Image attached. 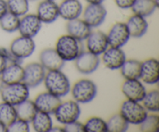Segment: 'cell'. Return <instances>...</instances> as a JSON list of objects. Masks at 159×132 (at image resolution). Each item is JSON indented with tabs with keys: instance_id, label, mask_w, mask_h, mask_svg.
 I'll list each match as a JSON object with an SVG mask.
<instances>
[{
	"instance_id": "7c38bea8",
	"label": "cell",
	"mask_w": 159,
	"mask_h": 132,
	"mask_svg": "<svg viewBox=\"0 0 159 132\" xmlns=\"http://www.w3.org/2000/svg\"><path fill=\"white\" fill-rule=\"evenodd\" d=\"M140 80L146 85H155L159 80V62L151 57L141 61Z\"/></svg>"
},
{
	"instance_id": "8fae6325",
	"label": "cell",
	"mask_w": 159,
	"mask_h": 132,
	"mask_svg": "<svg viewBox=\"0 0 159 132\" xmlns=\"http://www.w3.org/2000/svg\"><path fill=\"white\" fill-rule=\"evenodd\" d=\"M107 36L109 46L115 48H122L130 38L126 23L122 22H117L113 24Z\"/></svg>"
},
{
	"instance_id": "d6a6232c",
	"label": "cell",
	"mask_w": 159,
	"mask_h": 132,
	"mask_svg": "<svg viewBox=\"0 0 159 132\" xmlns=\"http://www.w3.org/2000/svg\"><path fill=\"white\" fill-rule=\"evenodd\" d=\"M8 11L18 16H23L29 11L28 0H6Z\"/></svg>"
},
{
	"instance_id": "2e32d148",
	"label": "cell",
	"mask_w": 159,
	"mask_h": 132,
	"mask_svg": "<svg viewBox=\"0 0 159 132\" xmlns=\"http://www.w3.org/2000/svg\"><path fill=\"white\" fill-rule=\"evenodd\" d=\"M42 23H52L59 17L58 5L55 1L43 0L37 7V13Z\"/></svg>"
},
{
	"instance_id": "3957f363",
	"label": "cell",
	"mask_w": 159,
	"mask_h": 132,
	"mask_svg": "<svg viewBox=\"0 0 159 132\" xmlns=\"http://www.w3.org/2000/svg\"><path fill=\"white\" fill-rule=\"evenodd\" d=\"M0 96L3 102L16 107L29 98L30 88L23 82L4 85L0 91Z\"/></svg>"
},
{
	"instance_id": "83f0119b",
	"label": "cell",
	"mask_w": 159,
	"mask_h": 132,
	"mask_svg": "<svg viewBox=\"0 0 159 132\" xmlns=\"http://www.w3.org/2000/svg\"><path fill=\"white\" fill-rule=\"evenodd\" d=\"M141 102L148 112L158 113L159 110V91L158 89H152L147 92Z\"/></svg>"
},
{
	"instance_id": "1f68e13d",
	"label": "cell",
	"mask_w": 159,
	"mask_h": 132,
	"mask_svg": "<svg viewBox=\"0 0 159 132\" xmlns=\"http://www.w3.org/2000/svg\"><path fill=\"white\" fill-rule=\"evenodd\" d=\"M85 132H107V121L99 116H92L84 124Z\"/></svg>"
},
{
	"instance_id": "d4e9b609",
	"label": "cell",
	"mask_w": 159,
	"mask_h": 132,
	"mask_svg": "<svg viewBox=\"0 0 159 132\" xmlns=\"http://www.w3.org/2000/svg\"><path fill=\"white\" fill-rule=\"evenodd\" d=\"M158 5V0H136L131 7V10L134 14L146 18L155 12Z\"/></svg>"
},
{
	"instance_id": "ba28073f",
	"label": "cell",
	"mask_w": 159,
	"mask_h": 132,
	"mask_svg": "<svg viewBox=\"0 0 159 132\" xmlns=\"http://www.w3.org/2000/svg\"><path fill=\"white\" fill-rule=\"evenodd\" d=\"M24 68L23 82L29 88H34L43 82L46 69L40 62H31L26 65Z\"/></svg>"
},
{
	"instance_id": "7402d4cb",
	"label": "cell",
	"mask_w": 159,
	"mask_h": 132,
	"mask_svg": "<svg viewBox=\"0 0 159 132\" xmlns=\"http://www.w3.org/2000/svg\"><path fill=\"white\" fill-rule=\"evenodd\" d=\"M24 75V68L21 64H8L2 74L0 75L2 81L4 85L17 83L23 82Z\"/></svg>"
},
{
	"instance_id": "bcb514c9",
	"label": "cell",
	"mask_w": 159,
	"mask_h": 132,
	"mask_svg": "<svg viewBox=\"0 0 159 132\" xmlns=\"http://www.w3.org/2000/svg\"><path fill=\"white\" fill-rule=\"evenodd\" d=\"M51 1H55V0H51Z\"/></svg>"
},
{
	"instance_id": "4316f807",
	"label": "cell",
	"mask_w": 159,
	"mask_h": 132,
	"mask_svg": "<svg viewBox=\"0 0 159 132\" xmlns=\"http://www.w3.org/2000/svg\"><path fill=\"white\" fill-rule=\"evenodd\" d=\"M17 118L26 121L30 123L33 118L37 112V109L36 107L34 101L30 100L29 99H26L23 102L16 106Z\"/></svg>"
},
{
	"instance_id": "ac0fdd59",
	"label": "cell",
	"mask_w": 159,
	"mask_h": 132,
	"mask_svg": "<svg viewBox=\"0 0 159 132\" xmlns=\"http://www.w3.org/2000/svg\"><path fill=\"white\" fill-rule=\"evenodd\" d=\"M40 63L46 69V71L61 70L65 65V61L60 57L55 48H47L42 50L40 56Z\"/></svg>"
},
{
	"instance_id": "603a6c76",
	"label": "cell",
	"mask_w": 159,
	"mask_h": 132,
	"mask_svg": "<svg viewBox=\"0 0 159 132\" xmlns=\"http://www.w3.org/2000/svg\"><path fill=\"white\" fill-rule=\"evenodd\" d=\"M130 37L140 38L147 33L148 23L146 18L141 16L133 14L126 23Z\"/></svg>"
},
{
	"instance_id": "d6986e66",
	"label": "cell",
	"mask_w": 159,
	"mask_h": 132,
	"mask_svg": "<svg viewBox=\"0 0 159 132\" xmlns=\"http://www.w3.org/2000/svg\"><path fill=\"white\" fill-rule=\"evenodd\" d=\"M34 102L37 111L53 114L61 100L60 97L46 91L37 95Z\"/></svg>"
},
{
	"instance_id": "ee69618b",
	"label": "cell",
	"mask_w": 159,
	"mask_h": 132,
	"mask_svg": "<svg viewBox=\"0 0 159 132\" xmlns=\"http://www.w3.org/2000/svg\"><path fill=\"white\" fill-rule=\"evenodd\" d=\"M3 85H4V84H3L2 81L1 77H0V91H1V89H2V88Z\"/></svg>"
},
{
	"instance_id": "f35d334b",
	"label": "cell",
	"mask_w": 159,
	"mask_h": 132,
	"mask_svg": "<svg viewBox=\"0 0 159 132\" xmlns=\"http://www.w3.org/2000/svg\"><path fill=\"white\" fill-rule=\"evenodd\" d=\"M8 12L7 4L6 0H0V19Z\"/></svg>"
},
{
	"instance_id": "4fadbf2b",
	"label": "cell",
	"mask_w": 159,
	"mask_h": 132,
	"mask_svg": "<svg viewBox=\"0 0 159 132\" xmlns=\"http://www.w3.org/2000/svg\"><path fill=\"white\" fill-rule=\"evenodd\" d=\"M121 91L127 99L141 102L147 90L140 79H125L121 86Z\"/></svg>"
},
{
	"instance_id": "484cf974",
	"label": "cell",
	"mask_w": 159,
	"mask_h": 132,
	"mask_svg": "<svg viewBox=\"0 0 159 132\" xmlns=\"http://www.w3.org/2000/svg\"><path fill=\"white\" fill-rule=\"evenodd\" d=\"M32 127L37 132H49L53 127V120L51 114L37 111L31 121Z\"/></svg>"
},
{
	"instance_id": "30bf717a",
	"label": "cell",
	"mask_w": 159,
	"mask_h": 132,
	"mask_svg": "<svg viewBox=\"0 0 159 132\" xmlns=\"http://www.w3.org/2000/svg\"><path fill=\"white\" fill-rule=\"evenodd\" d=\"M35 48L36 43L34 41V39L22 35L14 39L9 47L12 54L21 60L32 55Z\"/></svg>"
},
{
	"instance_id": "6da1fadb",
	"label": "cell",
	"mask_w": 159,
	"mask_h": 132,
	"mask_svg": "<svg viewBox=\"0 0 159 132\" xmlns=\"http://www.w3.org/2000/svg\"><path fill=\"white\" fill-rule=\"evenodd\" d=\"M43 82L47 91L60 98L68 95L71 90L69 79L61 70L48 71Z\"/></svg>"
},
{
	"instance_id": "5bb4252c",
	"label": "cell",
	"mask_w": 159,
	"mask_h": 132,
	"mask_svg": "<svg viewBox=\"0 0 159 132\" xmlns=\"http://www.w3.org/2000/svg\"><path fill=\"white\" fill-rule=\"evenodd\" d=\"M127 59L122 48L109 46L102 54V61L106 68L110 70H117L121 68Z\"/></svg>"
},
{
	"instance_id": "f546056e",
	"label": "cell",
	"mask_w": 159,
	"mask_h": 132,
	"mask_svg": "<svg viewBox=\"0 0 159 132\" xmlns=\"http://www.w3.org/2000/svg\"><path fill=\"white\" fill-rule=\"evenodd\" d=\"M20 18L18 16L8 11L0 19V27L7 33H13L18 30Z\"/></svg>"
},
{
	"instance_id": "9c48e42d",
	"label": "cell",
	"mask_w": 159,
	"mask_h": 132,
	"mask_svg": "<svg viewBox=\"0 0 159 132\" xmlns=\"http://www.w3.org/2000/svg\"><path fill=\"white\" fill-rule=\"evenodd\" d=\"M74 61L79 72L84 75H89L99 68L100 58L99 55L83 50Z\"/></svg>"
},
{
	"instance_id": "e575fe53",
	"label": "cell",
	"mask_w": 159,
	"mask_h": 132,
	"mask_svg": "<svg viewBox=\"0 0 159 132\" xmlns=\"http://www.w3.org/2000/svg\"><path fill=\"white\" fill-rule=\"evenodd\" d=\"M29 122L16 118L10 125L7 127V132H29Z\"/></svg>"
},
{
	"instance_id": "7bdbcfd3",
	"label": "cell",
	"mask_w": 159,
	"mask_h": 132,
	"mask_svg": "<svg viewBox=\"0 0 159 132\" xmlns=\"http://www.w3.org/2000/svg\"><path fill=\"white\" fill-rule=\"evenodd\" d=\"M0 132H7V127L0 123Z\"/></svg>"
},
{
	"instance_id": "ffe728a7",
	"label": "cell",
	"mask_w": 159,
	"mask_h": 132,
	"mask_svg": "<svg viewBox=\"0 0 159 132\" xmlns=\"http://www.w3.org/2000/svg\"><path fill=\"white\" fill-rule=\"evenodd\" d=\"M59 16L69 21L79 18L83 11V6L79 0H63L58 5Z\"/></svg>"
},
{
	"instance_id": "74e56055",
	"label": "cell",
	"mask_w": 159,
	"mask_h": 132,
	"mask_svg": "<svg viewBox=\"0 0 159 132\" xmlns=\"http://www.w3.org/2000/svg\"><path fill=\"white\" fill-rule=\"evenodd\" d=\"M136 0H114L117 7L122 9H131Z\"/></svg>"
},
{
	"instance_id": "5b68a950",
	"label": "cell",
	"mask_w": 159,
	"mask_h": 132,
	"mask_svg": "<svg viewBox=\"0 0 159 132\" xmlns=\"http://www.w3.org/2000/svg\"><path fill=\"white\" fill-rule=\"evenodd\" d=\"M120 113L129 124L139 125L148 114L141 102L126 99L122 102Z\"/></svg>"
},
{
	"instance_id": "52a82bcc",
	"label": "cell",
	"mask_w": 159,
	"mask_h": 132,
	"mask_svg": "<svg viewBox=\"0 0 159 132\" xmlns=\"http://www.w3.org/2000/svg\"><path fill=\"white\" fill-rule=\"evenodd\" d=\"M83 20L91 28H96L105 21L107 10L102 4H88L82 11Z\"/></svg>"
},
{
	"instance_id": "9a60e30c",
	"label": "cell",
	"mask_w": 159,
	"mask_h": 132,
	"mask_svg": "<svg viewBox=\"0 0 159 132\" xmlns=\"http://www.w3.org/2000/svg\"><path fill=\"white\" fill-rule=\"evenodd\" d=\"M42 22L36 14H25L20 20L18 31L20 35L34 38L40 32Z\"/></svg>"
},
{
	"instance_id": "44dd1931",
	"label": "cell",
	"mask_w": 159,
	"mask_h": 132,
	"mask_svg": "<svg viewBox=\"0 0 159 132\" xmlns=\"http://www.w3.org/2000/svg\"><path fill=\"white\" fill-rule=\"evenodd\" d=\"M93 28L90 27L83 19H74L68 21L66 24V30L68 34L74 38L83 41L88 37Z\"/></svg>"
},
{
	"instance_id": "7a4b0ae2",
	"label": "cell",
	"mask_w": 159,
	"mask_h": 132,
	"mask_svg": "<svg viewBox=\"0 0 159 132\" xmlns=\"http://www.w3.org/2000/svg\"><path fill=\"white\" fill-rule=\"evenodd\" d=\"M54 48L65 61H72L83 51V44L82 41L65 34L57 39Z\"/></svg>"
},
{
	"instance_id": "f1b7e54d",
	"label": "cell",
	"mask_w": 159,
	"mask_h": 132,
	"mask_svg": "<svg viewBox=\"0 0 159 132\" xmlns=\"http://www.w3.org/2000/svg\"><path fill=\"white\" fill-rule=\"evenodd\" d=\"M17 118L16 107L6 102H0V123L8 127Z\"/></svg>"
},
{
	"instance_id": "cb8c5ba5",
	"label": "cell",
	"mask_w": 159,
	"mask_h": 132,
	"mask_svg": "<svg viewBox=\"0 0 159 132\" xmlns=\"http://www.w3.org/2000/svg\"><path fill=\"white\" fill-rule=\"evenodd\" d=\"M141 61L137 59H126L121 66V75L125 79H140Z\"/></svg>"
},
{
	"instance_id": "f6af8a7d",
	"label": "cell",
	"mask_w": 159,
	"mask_h": 132,
	"mask_svg": "<svg viewBox=\"0 0 159 132\" xmlns=\"http://www.w3.org/2000/svg\"><path fill=\"white\" fill-rule=\"evenodd\" d=\"M28 1H36V0H28Z\"/></svg>"
},
{
	"instance_id": "277c9868",
	"label": "cell",
	"mask_w": 159,
	"mask_h": 132,
	"mask_svg": "<svg viewBox=\"0 0 159 132\" xmlns=\"http://www.w3.org/2000/svg\"><path fill=\"white\" fill-rule=\"evenodd\" d=\"M70 92L75 101L79 103H89L96 98L97 86L93 81L82 79L75 82Z\"/></svg>"
},
{
	"instance_id": "8d00e7d4",
	"label": "cell",
	"mask_w": 159,
	"mask_h": 132,
	"mask_svg": "<svg viewBox=\"0 0 159 132\" xmlns=\"http://www.w3.org/2000/svg\"><path fill=\"white\" fill-rule=\"evenodd\" d=\"M64 129H65V132H85L84 124L79 121V120L65 124Z\"/></svg>"
},
{
	"instance_id": "ab89813d",
	"label": "cell",
	"mask_w": 159,
	"mask_h": 132,
	"mask_svg": "<svg viewBox=\"0 0 159 132\" xmlns=\"http://www.w3.org/2000/svg\"><path fill=\"white\" fill-rule=\"evenodd\" d=\"M7 65H8V62L6 61V59L3 58V57L0 55V75L2 74L3 70L6 68V67L7 66Z\"/></svg>"
},
{
	"instance_id": "836d02e7",
	"label": "cell",
	"mask_w": 159,
	"mask_h": 132,
	"mask_svg": "<svg viewBox=\"0 0 159 132\" xmlns=\"http://www.w3.org/2000/svg\"><path fill=\"white\" fill-rule=\"evenodd\" d=\"M159 129V116L158 114H148L145 119L139 124V130L142 132H158Z\"/></svg>"
},
{
	"instance_id": "8992f818",
	"label": "cell",
	"mask_w": 159,
	"mask_h": 132,
	"mask_svg": "<svg viewBox=\"0 0 159 132\" xmlns=\"http://www.w3.org/2000/svg\"><path fill=\"white\" fill-rule=\"evenodd\" d=\"M53 114L57 122L65 125L79 120L81 115L80 106L74 99L61 102Z\"/></svg>"
},
{
	"instance_id": "d590c367",
	"label": "cell",
	"mask_w": 159,
	"mask_h": 132,
	"mask_svg": "<svg viewBox=\"0 0 159 132\" xmlns=\"http://www.w3.org/2000/svg\"><path fill=\"white\" fill-rule=\"evenodd\" d=\"M0 55L5 58L6 60V61L8 62V64L10 63H18V64H22L23 60L18 58L17 57H16L13 54H12V51H10L9 48H6V47H0Z\"/></svg>"
},
{
	"instance_id": "60d3db41",
	"label": "cell",
	"mask_w": 159,
	"mask_h": 132,
	"mask_svg": "<svg viewBox=\"0 0 159 132\" xmlns=\"http://www.w3.org/2000/svg\"><path fill=\"white\" fill-rule=\"evenodd\" d=\"M49 132H65V129L61 127H52Z\"/></svg>"
},
{
	"instance_id": "4dcf8cb0",
	"label": "cell",
	"mask_w": 159,
	"mask_h": 132,
	"mask_svg": "<svg viewBox=\"0 0 159 132\" xmlns=\"http://www.w3.org/2000/svg\"><path fill=\"white\" fill-rule=\"evenodd\" d=\"M107 132H125L129 128V124L120 113L113 114L107 121Z\"/></svg>"
},
{
	"instance_id": "b9f144b4",
	"label": "cell",
	"mask_w": 159,
	"mask_h": 132,
	"mask_svg": "<svg viewBox=\"0 0 159 132\" xmlns=\"http://www.w3.org/2000/svg\"><path fill=\"white\" fill-rule=\"evenodd\" d=\"M89 4H102L105 0H85Z\"/></svg>"
},
{
	"instance_id": "e0dca14e",
	"label": "cell",
	"mask_w": 159,
	"mask_h": 132,
	"mask_svg": "<svg viewBox=\"0 0 159 132\" xmlns=\"http://www.w3.org/2000/svg\"><path fill=\"white\" fill-rule=\"evenodd\" d=\"M85 40L87 51L96 55H101L109 47L107 34L100 30H92Z\"/></svg>"
}]
</instances>
